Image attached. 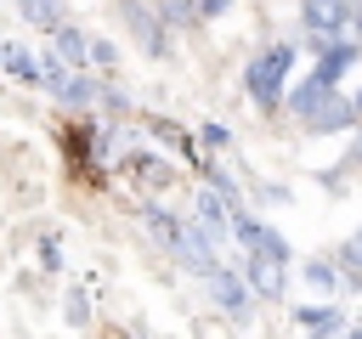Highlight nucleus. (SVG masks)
Listing matches in <instances>:
<instances>
[{"label":"nucleus","mask_w":362,"mask_h":339,"mask_svg":"<svg viewBox=\"0 0 362 339\" xmlns=\"http://www.w3.org/2000/svg\"><path fill=\"white\" fill-rule=\"evenodd\" d=\"M6 45H11V40H6V34H0V56H6Z\"/></svg>","instance_id":"30"},{"label":"nucleus","mask_w":362,"mask_h":339,"mask_svg":"<svg viewBox=\"0 0 362 339\" xmlns=\"http://www.w3.org/2000/svg\"><path fill=\"white\" fill-rule=\"evenodd\" d=\"M141 226H147V237L170 254L175 243H181V232H187V220L175 215V209H164V203H141Z\"/></svg>","instance_id":"11"},{"label":"nucleus","mask_w":362,"mask_h":339,"mask_svg":"<svg viewBox=\"0 0 362 339\" xmlns=\"http://www.w3.org/2000/svg\"><path fill=\"white\" fill-rule=\"evenodd\" d=\"M40 266L45 271H62V243L57 237H40Z\"/></svg>","instance_id":"23"},{"label":"nucleus","mask_w":362,"mask_h":339,"mask_svg":"<svg viewBox=\"0 0 362 339\" xmlns=\"http://www.w3.org/2000/svg\"><path fill=\"white\" fill-rule=\"evenodd\" d=\"M300 282H305L311 294H322V299H339V288H345V271L334 266V254H311V260L300 266Z\"/></svg>","instance_id":"12"},{"label":"nucleus","mask_w":362,"mask_h":339,"mask_svg":"<svg viewBox=\"0 0 362 339\" xmlns=\"http://www.w3.org/2000/svg\"><path fill=\"white\" fill-rule=\"evenodd\" d=\"M192 226L221 249V243H232V209L221 203V192H209V186H198L192 192Z\"/></svg>","instance_id":"7"},{"label":"nucleus","mask_w":362,"mask_h":339,"mask_svg":"<svg viewBox=\"0 0 362 339\" xmlns=\"http://www.w3.org/2000/svg\"><path fill=\"white\" fill-rule=\"evenodd\" d=\"M351 107H356V124H362V90H351Z\"/></svg>","instance_id":"28"},{"label":"nucleus","mask_w":362,"mask_h":339,"mask_svg":"<svg viewBox=\"0 0 362 339\" xmlns=\"http://www.w3.org/2000/svg\"><path fill=\"white\" fill-rule=\"evenodd\" d=\"M23 17H28L34 28H45V34H51V28H57V23L68 17V11H62V0H45V6H34V11H23Z\"/></svg>","instance_id":"21"},{"label":"nucleus","mask_w":362,"mask_h":339,"mask_svg":"<svg viewBox=\"0 0 362 339\" xmlns=\"http://www.w3.org/2000/svg\"><path fill=\"white\" fill-rule=\"evenodd\" d=\"M232 6H238V0H192V17H198V28H204V23H221Z\"/></svg>","instance_id":"22"},{"label":"nucleus","mask_w":362,"mask_h":339,"mask_svg":"<svg viewBox=\"0 0 362 339\" xmlns=\"http://www.w3.org/2000/svg\"><path fill=\"white\" fill-rule=\"evenodd\" d=\"M345 339H362V316H356V322H345Z\"/></svg>","instance_id":"26"},{"label":"nucleus","mask_w":362,"mask_h":339,"mask_svg":"<svg viewBox=\"0 0 362 339\" xmlns=\"http://www.w3.org/2000/svg\"><path fill=\"white\" fill-rule=\"evenodd\" d=\"M288 316H294V328H305V333H334V328H345V311H339V299H317V305H294Z\"/></svg>","instance_id":"14"},{"label":"nucleus","mask_w":362,"mask_h":339,"mask_svg":"<svg viewBox=\"0 0 362 339\" xmlns=\"http://www.w3.org/2000/svg\"><path fill=\"white\" fill-rule=\"evenodd\" d=\"M294 62H300V40H272V45H260V51L243 62V96H249L260 113H277L288 79H294Z\"/></svg>","instance_id":"1"},{"label":"nucleus","mask_w":362,"mask_h":339,"mask_svg":"<svg viewBox=\"0 0 362 339\" xmlns=\"http://www.w3.org/2000/svg\"><path fill=\"white\" fill-rule=\"evenodd\" d=\"M198 282H204V294H209V305H215L221 316H232V322H255L260 299L249 294V282L238 277V266H209Z\"/></svg>","instance_id":"4"},{"label":"nucleus","mask_w":362,"mask_h":339,"mask_svg":"<svg viewBox=\"0 0 362 339\" xmlns=\"http://www.w3.org/2000/svg\"><path fill=\"white\" fill-rule=\"evenodd\" d=\"M305 339H345V328H334V333H305Z\"/></svg>","instance_id":"27"},{"label":"nucleus","mask_w":362,"mask_h":339,"mask_svg":"<svg viewBox=\"0 0 362 339\" xmlns=\"http://www.w3.org/2000/svg\"><path fill=\"white\" fill-rule=\"evenodd\" d=\"M288 266H294V260H277V254H266V249H243L238 277L249 282V294H255L260 305H277V299L288 294Z\"/></svg>","instance_id":"5"},{"label":"nucleus","mask_w":362,"mask_h":339,"mask_svg":"<svg viewBox=\"0 0 362 339\" xmlns=\"http://www.w3.org/2000/svg\"><path fill=\"white\" fill-rule=\"evenodd\" d=\"M305 136H351L356 130V107H351V90H334L305 124H300Z\"/></svg>","instance_id":"9"},{"label":"nucleus","mask_w":362,"mask_h":339,"mask_svg":"<svg viewBox=\"0 0 362 339\" xmlns=\"http://www.w3.org/2000/svg\"><path fill=\"white\" fill-rule=\"evenodd\" d=\"M85 45H90V34H85L79 23H68V17H62V23L51 28V56H57V62L85 68Z\"/></svg>","instance_id":"13"},{"label":"nucleus","mask_w":362,"mask_h":339,"mask_svg":"<svg viewBox=\"0 0 362 339\" xmlns=\"http://www.w3.org/2000/svg\"><path fill=\"white\" fill-rule=\"evenodd\" d=\"M334 90H339V85H328L317 68H305L300 79H288V90H283V107L294 113V124H305V119H311V113H317V107H322Z\"/></svg>","instance_id":"6"},{"label":"nucleus","mask_w":362,"mask_h":339,"mask_svg":"<svg viewBox=\"0 0 362 339\" xmlns=\"http://www.w3.org/2000/svg\"><path fill=\"white\" fill-rule=\"evenodd\" d=\"M11 6H17V11H34V6H45V0H11Z\"/></svg>","instance_id":"29"},{"label":"nucleus","mask_w":362,"mask_h":339,"mask_svg":"<svg viewBox=\"0 0 362 339\" xmlns=\"http://www.w3.org/2000/svg\"><path fill=\"white\" fill-rule=\"evenodd\" d=\"M0 73H11V79H23V85H40V51H28V45H6V56H0Z\"/></svg>","instance_id":"15"},{"label":"nucleus","mask_w":362,"mask_h":339,"mask_svg":"<svg viewBox=\"0 0 362 339\" xmlns=\"http://www.w3.org/2000/svg\"><path fill=\"white\" fill-rule=\"evenodd\" d=\"M351 136H356V147H351V164H362V124H356Z\"/></svg>","instance_id":"25"},{"label":"nucleus","mask_w":362,"mask_h":339,"mask_svg":"<svg viewBox=\"0 0 362 339\" xmlns=\"http://www.w3.org/2000/svg\"><path fill=\"white\" fill-rule=\"evenodd\" d=\"M192 141H204V147H209V153H226V147H232V130H226V124H221V119H204V124H198V136H192Z\"/></svg>","instance_id":"20"},{"label":"nucleus","mask_w":362,"mask_h":339,"mask_svg":"<svg viewBox=\"0 0 362 339\" xmlns=\"http://www.w3.org/2000/svg\"><path fill=\"white\" fill-rule=\"evenodd\" d=\"M170 260H175L181 271H192V277H204L209 266H221V249H215V243H209V237H204V232H198V226L187 220V232H181V243L170 249Z\"/></svg>","instance_id":"10"},{"label":"nucleus","mask_w":362,"mask_h":339,"mask_svg":"<svg viewBox=\"0 0 362 339\" xmlns=\"http://www.w3.org/2000/svg\"><path fill=\"white\" fill-rule=\"evenodd\" d=\"M113 11H119V23H124V34L141 45V56H153V62H164L170 51H175V34L158 23V11H153V0H113Z\"/></svg>","instance_id":"2"},{"label":"nucleus","mask_w":362,"mask_h":339,"mask_svg":"<svg viewBox=\"0 0 362 339\" xmlns=\"http://www.w3.org/2000/svg\"><path fill=\"white\" fill-rule=\"evenodd\" d=\"M113 62H119V45L102 40V34H90V45H85V68H90V73H107Z\"/></svg>","instance_id":"19"},{"label":"nucleus","mask_w":362,"mask_h":339,"mask_svg":"<svg viewBox=\"0 0 362 339\" xmlns=\"http://www.w3.org/2000/svg\"><path fill=\"white\" fill-rule=\"evenodd\" d=\"M334 266H339L345 277H362V226H356L351 237H339V249H334Z\"/></svg>","instance_id":"18"},{"label":"nucleus","mask_w":362,"mask_h":339,"mask_svg":"<svg viewBox=\"0 0 362 339\" xmlns=\"http://www.w3.org/2000/svg\"><path fill=\"white\" fill-rule=\"evenodd\" d=\"M62 322H68V328H85V322H90V288H85V282H68V288H62Z\"/></svg>","instance_id":"16"},{"label":"nucleus","mask_w":362,"mask_h":339,"mask_svg":"<svg viewBox=\"0 0 362 339\" xmlns=\"http://www.w3.org/2000/svg\"><path fill=\"white\" fill-rule=\"evenodd\" d=\"M351 40H362V0L351 6Z\"/></svg>","instance_id":"24"},{"label":"nucleus","mask_w":362,"mask_h":339,"mask_svg":"<svg viewBox=\"0 0 362 339\" xmlns=\"http://www.w3.org/2000/svg\"><path fill=\"white\" fill-rule=\"evenodd\" d=\"M153 11H158V23H164L170 34H187V28H198V17H192V0H153Z\"/></svg>","instance_id":"17"},{"label":"nucleus","mask_w":362,"mask_h":339,"mask_svg":"<svg viewBox=\"0 0 362 339\" xmlns=\"http://www.w3.org/2000/svg\"><path fill=\"white\" fill-rule=\"evenodd\" d=\"M351 6H356V0H294L300 45H322V40L351 34Z\"/></svg>","instance_id":"3"},{"label":"nucleus","mask_w":362,"mask_h":339,"mask_svg":"<svg viewBox=\"0 0 362 339\" xmlns=\"http://www.w3.org/2000/svg\"><path fill=\"white\" fill-rule=\"evenodd\" d=\"M311 56H317L311 68H317V73H322L328 85H339V79H345V73H351V68L362 62V40L339 34V40H322V45H311Z\"/></svg>","instance_id":"8"}]
</instances>
